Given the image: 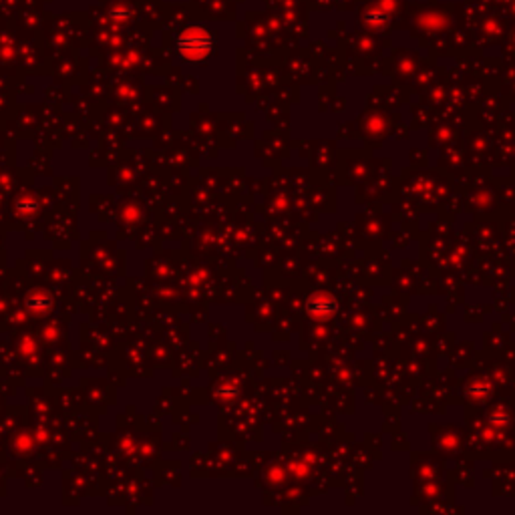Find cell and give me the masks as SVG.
I'll return each instance as SVG.
<instances>
[{
  "instance_id": "6da1fadb",
  "label": "cell",
  "mask_w": 515,
  "mask_h": 515,
  "mask_svg": "<svg viewBox=\"0 0 515 515\" xmlns=\"http://www.w3.org/2000/svg\"><path fill=\"white\" fill-rule=\"evenodd\" d=\"M177 51L187 61H199L212 51V35L202 26H192L177 38Z\"/></svg>"
}]
</instances>
